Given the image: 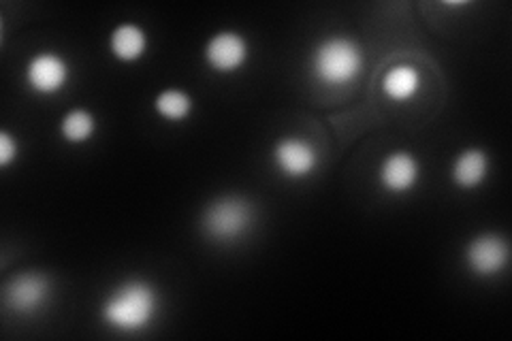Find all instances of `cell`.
Here are the masks:
<instances>
[{
	"mask_svg": "<svg viewBox=\"0 0 512 341\" xmlns=\"http://www.w3.org/2000/svg\"><path fill=\"white\" fill-rule=\"evenodd\" d=\"M160 310L158 290L146 280H126L107 295L101 305V318L109 329L139 333L148 329Z\"/></svg>",
	"mask_w": 512,
	"mask_h": 341,
	"instance_id": "obj_1",
	"label": "cell"
},
{
	"mask_svg": "<svg viewBox=\"0 0 512 341\" xmlns=\"http://www.w3.org/2000/svg\"><path fill=\"white\" fill-rule=\"evenodd\" d=\"M363 71L361 47L348 37H329L312 54L314 77L329 88H342L355 81Z\"/></svg>",
	"mask_w": 512,
	"mask_h": 341,
	"instance_id": "obj_2",
	"label": "cell"
},
{
	"mask_svg": "<svg viewBox=\"0 0 512 341\" xmlns=\"http://www.w3.org/2000/svg\"><path fill=\"white\" fill-rule=\"evenodd\" d=\"M203 231L216 241H235L252 226V205L242 197H220L203 209Z\"/></svg>",
	"mask_w": 512,
	"mask_h": 341,
	"instance_id": "obj_3",
	"label": "cell"
},
{
	"mask_svg": "<svg viewBox=\"0 0 512 341\" xmlns=\"http://www.w3.org/2000/svg\"><path fill=\"white\" fill-rule=\"evenodd\" d=\"M52 295L50 280L41 273H22L5 286V305L13 314L32 316L47 305Z\"/></svg>",
	"mask_w": 512,
	"mask_h": 341,
	"instance_id": "obj_4",
	"label": "cell"
},
{
	"mask_svg": "<svg viewBox=\"0 0 512 341\" xmlns=\"http://www.w3.org/2000/svg\"><path fill=\"white\" fill-rule=\"evenodd\" d=\"M274 165L288 180H303L318 167V150L308 139L284 137L274 145Z\"/></svg>",
	"mask_w": 512,
	"mask_h": 341,
	"instance_id": "obj_5",
	"label": "cell"
},
{
	"mask_svg": "<svg viewBox=\"0 0 512 341\" xmlns=\"http://www.w3.org/2000/svg\"><path fill=\"white\" fill-rule=\"evenodd\" d=\"M71 79V67L56 52H41L32 56L26 67V81L28 86L37 94L50 96L64 90Z\"/></svg>",
	"mask_w": 512,
	"mask_h": 341,
	"instance_id": "obj_6",
	"label": "cell"
},
{
	"mask_svg": "<svg viewBox=\"0 0 512 341\" xmlns=\"http://www.w3.org/2000/svg\"><path fill=\"white\" fill-rule=\"evenodd\" d=\"M248 54V41L239 32L222 30L205 43L207 67L222 75H231L242 69L248 60Z\"/></svg>",
	"mask_w": 512,
	"mask_h": 341,
	"instance_id": "obj_7",
	"label": "cell"
},
{
	"mask_svg": "<svg viewBox=\"0 0 512 341\" xmlns=\"http://www.w3.org/2000/svg\"><path fill=\"white\" fill-rule=\"evenodd\" d=\"M508 243L500 235H480L474 237L466 248V263L472 273L480 278L498 275L508 265Z\"/></svg>",
	"mask_w": 512,
	"mask_h": 341,
	"instance_id": "obj_8",
	"label": "cell"
},
{
	"mask_svg": "<svg viewBox=\"0 0 512 341\" xmlns=\"http://www.w3.org/2000/svg\"><path fill=\"white\" fill-rule=\"evenodd\" d=\"M421 167L410 152H391L382 160L378 180L380 186L391 194H406L419 184Z\"/></svg>",
	"mask_w": 512,
	"mask_h": 341,
	"instance_id": "obj_9",
	"label": "cell"
},
{
	"mask_svg": "<svg viewBox=\"0 0 512 341\" xmlns=\"http://www.w3.org/2000/svg\"><path fill=\"white\" fill-rule=\"evenodd\" d=\"M489 175V158L483 150L478 148H470V150H463L455 162H453V169H451V177L457 188L463 190H474L480 184L487 180Z\"/></svg>",
	"mask_w": 512,
	"mask_h": 341,
	"instance_id": "obj_10",
	"label": "cell"
},
{
	"mask_svg": "<svg viewBox=\"0 0 512 341\" xmlns=\"http://www.w3.org/2000/svg\"><path fill=\"white\" fill-rule=\"evenodd\" d=\"M148 50V35L141 26L126 22L114 28L109 37V52L120 62H137Z\"/></svg>",
	"mask_w": 512,
	"mask_h": 341,
	"instance_id": "obj_11",
	"label": "cell"
},
{
	"mask_svg": "<svg viewBox=\"0 0 512 341\" xmlns=\"http://www.w3.org/2000/svg\"><path fill=\"white\" fill-rule=\"evenodd\" d=\"M421 84V73L414 67H410V64H395L382 77V92L389 101L406 103L414 99L416 92L421 90Z\"/></svg>",
	"mask_w": 512,
	"mask_h": 341,
	"instance_id": "obj_12",
	"label": "cell"
},
{
	"mask_svg": "<svg viewBox=\"0 0 512 341\" xmlns=\"http://www.w3.org/2000/svg\"><path fill=\"white\" fill-rule=\"evenodd\" d=\"M154 109L167 122H184L192 113V99L188 92L180 88H167L156 96Z\"/></svg>",
	"mask_w": 512,
	"mask_h": 341,
	"instance_id": "obj_13",
	"label": "cell"
},
{
	"mask_svg": "<svg viewBox=\"0 0 512 341\" xmlns=\"http://www.w3.org/2000/svg\"><path fill=\"white\" fill-rule=\"evenodd\" d=\"M96 133V120L86 109H73L60 122V135L67 143H86Z\"/></svg>",
	"mask_w": 512,
	"mask_h": 341,
	"instance_id": "obj_14",
	"label": "cell"
},
{
	"mask_svg": "<svg viewBox=\"0 0 512 341\" xmlns=\"http://www.w3.org/2000/svg\"><path fill=\"white\" fill-rule=\"evenodd\" d=\"M20 154V143L15 141V137L7 131L0 133V167H9L13 165L15 160H18Z\"/></svg>",
	"mask_w": 512,
	"mask_h": 341,
	"instance_id": "obj_15",
	"label": "cell"
}]
</instances>
